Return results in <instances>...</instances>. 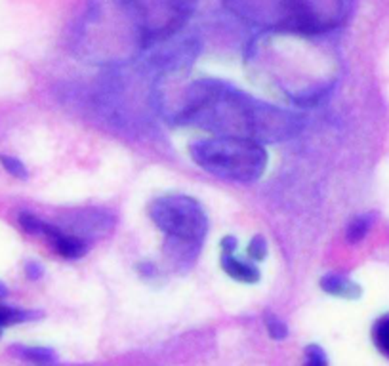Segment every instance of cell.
I'll return each instance as SVG.
<instances>
[{"label": "cell", "instance_id": "6da1fadb", "mask_svg": "<svg viewBox=\"0 0 389 366\" xmlns=\"http://www.w3.org/2000/svg\"><path fill=\"white\" fill-rule=\"evenodd\" d=\"M179 125H193L216 136L257 144L291 139L304 128V117L233 90L219 80H197L179 107Z\"/></svg>", "mask_w": 389, "mask_h": 366}, {"label": "cell", "instance_id": "7a4b0ae2", "mask_svg": "<svg viewBox=\"0 0 389 366\" xmlns=\"http://www.w3.org/2000/svg\"><path fill=\"white\" fill-rule=\"evenodd\" d=\"M195 164L212 176L235 183H254L267 168V151L262 144L243 137L214 136L189 147Z\"/></svg>", "mask_w": 389, "mask_h": 366}, {"label": "cell", "instance_id": "3957f363", "mask_svg": "<svg viewBox=\"0 0 389 366\" xmlns=\"http://www.w3.org/2000/svg\"><path fill=\"white\" fill-rule=\"evenodd\" d=\"M149 216L170 241L179 242L184 246L198 248L208 233V216L193 196H158L149 206Z\"/></svg>", "mask_w": 389, "mask_h": 366}, {"label": "cell", "instance_id": "277c9868", "mask_svg": "<svg viewBox=\"0 0 389 366\" xmlns=\"http://www.w3.org/2000/svg\"><path fill=\"white\" fill-rule=\"evenodd\" d=\"M42 235L46 236L50 244H52V248L65 260H80L88 252V242L82 236L65 233L63 229H60L58 225H52V223L46 222Z\"/></svg>", "mask_w": 389, "mask_h": 366}, {"label": "cell", "instance_id": "5b68a950", "mask_svg": "<svg viewBox=\"0 0 389 366\" xmlns=\"http://www.w3.org/2000/svg\"><path fill=\"white\" fill-rule=\"evenodd\" d=\"M321 288L330 296L336 298H343V300H359L363 296V288L361 284H357L355 281H351L350 277L338 273H326L321 279Z\"/></svg>", "mask_w": 389, "mask_h": 366}, {"label": "cell", "instance_id": "8992f818", "mask_svg": "<svg viewBox=\"0 0 389 366\" xmlns=\"http://www.w3.org/2000/svg\"><path fill=\"white\" fill-rule=\"evenodd\" d=\"M222 269L231 277L233 281L243 282V284H256L260 282V269L250 262H244L233 254L222 255Z\"/></svg>", "mask_w": 389, "mask_h": 366}, {"label": "cell", "instance_id": "52a82bcc", "mask_svg": "<svg viewBox=\"0 0 389 366\" xmlns=\"http://www.w3.org/2000/svg\"><path fill=\"white\" fill-rule=\"evenodd\" d=\"M13 355H18L20 359L31 362L37 366H53L58 362V357L52 349L48 347H27V346H15L12 347Z\"/></svg>", "mask_w": 389, "mask_h": 366}, {"label": "cell", "instance_id": "ba28073f", "mask_svg": "<svg viewBox=\"0 0 389 366\" xmlns=\"http://www.w3.org/2000/svg\"><path fill=\"white\" fill-rule=\"evenodd\" d=\"M39 317H42L40 311H27V309L12 308V305H0V336L4 332V328L39 319Z\"/></svg>", "mask_w": 389, "mask_h": 366}, {"label": "cell", "instance_id": "9c48e42d", "mask_svg": "<svg viewBox=\"0 0 389 366\" xmlns=\"http://www.w3.org/2000/svg\"><path fill=\"white\" fill-rule=\"evenodd\" d=\"M372 223H374V214H361V216L353 217L345 229V239L350 244H357V242H361L364 236L369 235L370 227H372Z\"/></svg>", "mask_w": 389, "mask_h": 366}, {"label": "cell", "instance_id": "30bf717a", "mask_svg": "<svg viewBox=\"0 0 389 366\" xmlns=\"http://www.w3.org/2000/svg\"><path fill=\"white\" fill-rule=\"evenodd\" d=\"M372 341L382 355L389 357V315H383L374 322L372 328Z\"/></svg>", "mask_w": 389, "mask_h": 366}, {"label": "cell", "instance_id": "8fae6325", "mask_svg": "<svg viewBox=\"0 0 389 366\" xmlns=\"http://www.w3.org/2000/svg\"><path fill=\"white\" fill-rule=\"evenodd\" d=\"M264 322L265 328H267V332L273 340H284V338H288V327L284 324L283 320L279 319L277 315L271 313V311H265L264 315Z\"/></svg>", "mask_w": 389, "mask_h": 366}, {"label": "cell", "instance_id": "7c38bea8", "mask_svg": "<svg viewBox=\"0 0 389 366\" xmlns=\"http://www.w3.org/2000/svg\"><path fill=\"white\" fill-rule=\"evenodd\" d=\"M18 222H20L21 229L25 233H29V235H42L44 225H46L44 220H40L39 216H34L31 212H21L20 216H18Z\"/></svg>", "mask_w": 389, "mask_h": 366}, {"label": "cell", "instance_id": "4fadbf2b", "mask_svg": "<svg viewBox=\"0 0 389 366\" xmlns=\"http://www.w3.org/2000/svg\"><path fill=\"white\" fill-rule=\"evenodd\" d=\"M0 164H2V168H4L8 174H12V176L18 177V179H27V177H29V172H27L25 164L21 163L20 158L10 157V155H0Z\"/></svg>", "mask_w": 389, "mask_h": 366}, {"label": "cell", "instance_id": "5bb4252c", "mask_svg": "<svg viewBox=\"0 0 389 366\" xmlns=\"http://www.w3.org/2000/svg\"><path fill=\"white\" fill-rule=\"evenodd\" d=\"M248 255H250V260L254 262H264L265 258H267V252H269V246H267V241H265L262 235H256L248 244Z\"/></svg>", "mask_w": 389, "mask_h": 366}, {"label": "cell", "instance_id": "9a60e30c", "mask_svg": "<svg viewBox=\"0 0 389 366\" xmlns=\"http://www.w3.org/2000/svg\"><path fill=\"white\" fill-rule=\"evenodd\" d=\"M304 366H329V359H326V353L323 351V347H319V346L305 347Z\"/></svg>", "mask_w": 389, "mask_h": 366}, {"label": "cell", "instance_id": "2e32d148", "mask_svg": "<svg viewBox=\"0 0 389 366\" xmlns=\"http://www.w3.org/2000/svg\"><path fill=\"white\" fill-rule=\"evenodd\" d=\"M25 274H27V279H31V281H39L40 277L44 274V267H42L39 262H27Z\"/></svg>", "mask_w": 389, "mask_h": 366}, {"label": "cell", "instance_id": "e0dca14e", "mask_svg": "<svg viewBox=\"0 0 389 366\" xmlns=\"http://www.w3.org/2000/svg\"><path fill=\"white\" fill-rule=\"evenodd\" d=\"M237 246H238V242L233 235H227L222 239V250H224V254H233V252L237 250Z\"/></svg>", "mask_w": 389, "mask_h": 366}, {"label": "cell", "instance_id": "ac0fdd59", "mask_svg": "<svg viewBox=\"0 0 389 366\" xmlns=\"http://www.w3.org/2000/svg\"><path fill=\"white\" fill-rule=\"evenodd\" d=\"M6 294H8L6 284H4V282L0 281V300H4V298H6Z\"/></svg>", "mask_w": 389, "mask_h": 366}]
</instances>
